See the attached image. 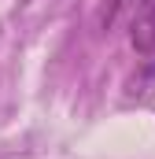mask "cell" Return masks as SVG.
<instances>
[{"mask_svg":"<svg viewBox=\"0 0 155 159\" xmlns=\"http://www.w3.org/2000/svg\"><path fill=\"white\" fill-rule=\"evenodd\" d=\"M155 11V0H107L104 11H100V26L104 30H115V26H129L137 22L140 15Z\"/></svg>","mask_w":155,"mask_h":159,"instance_id":"cell-1","label":"cell"},{"mask_svg":"<svg viewBox=\"0 0 155 159\" xmlns=\"http://www.w3.org/2000/svg\"><path fill=\"white\" fill-rule=\"evenodd\" d=\"M126 96L137 100V104L155 100V59H144V63L137 67V74L126 81Z\"/></svg>","mask_w":155,"mask_h":159,"instance_id":"cell-2","label":"cell"},{"mask_svg":"<svg viewBox=\"0 0 155 159\" xmlns=\"http://www.w3.org/2000/svg\"><path fill=\"white\" fill-rule=\"evenodd\" d=\"M126 30H129V44H133L137 56H155V11L140 15V19L129 22Z\"/></svg>","mask_w":155,"mask_h":159,"instance_id":"cell-3","label":"cell"}]
</instances>
